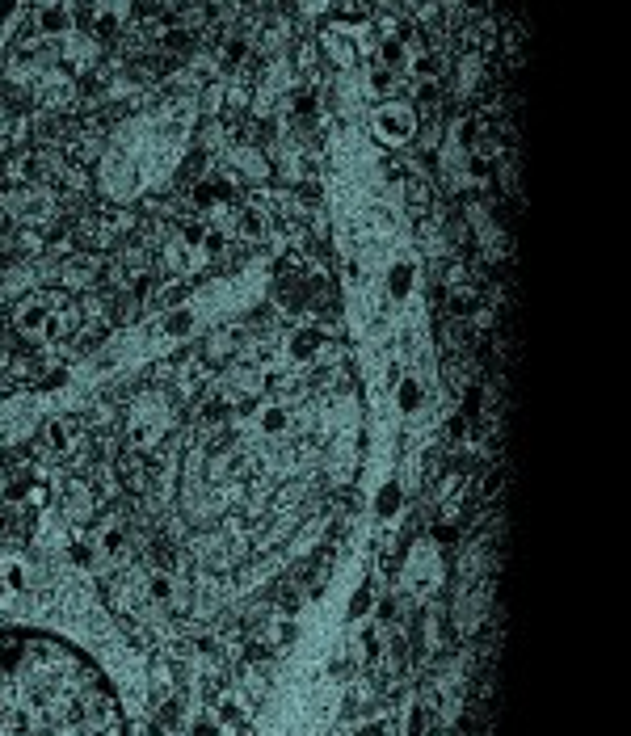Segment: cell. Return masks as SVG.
Segmentation results:
<instances>
[{"instance_id": "4", "label": "cell", "mask_w": 631, "mask_h": 736, "mask_svg": "<svg viewBox=\"0 0 631 736\" xmlns=\"http://www.w3.org/2000/svg\"><path fill=\"white\" fill-rule=\"evenodd\" d=\"M38 26H43V34H64L68 30V13L59 5H47L43 13H38Z\"/></svg>"}, {"instance_id": "1", "label": "cell", "mask_w": 631, "mask_h": 736, "mask_svg": "<svg viewBox=\"0 0 631 736\" xmlns=\"http://www.w3.org/2000/svg\"><path fill=\"white\" fill-rule=\"evenodd\" d=\"M0 736H127V720L76 644L0 627Z\"/></svg>"}, {"instance_id": "2", "label": "cell", "mask_w": 631, "mask_h": 736, "mask_svg": "<svg viewBox=\"0 0 631 736\" xmlns=\"http://www.w3.org/2000/svg\"><path fill=\"white\" fill-rule=\"evenodd\" d=\"M371 122H375V131H379L383 143H404V139H413V131H417V114H413V106H404V101H388V106H379Z\"/></svg>"}, {"instance_id": "3", "label": "cell", "mask_w": 631, "mask_h": 736, "mask_svg": "<svg viewBox=\"0 0 631 736\" xmlns=\"http://www.w3.org/2000/svg\"><path fill=\"white\" fill-rule=\"evenodd\" d=\"M396 85H400L396 68H383V64H375L371 72H366V89H371V93H379V97H383V93H392Z\"/></svg>"}]
</instances>
